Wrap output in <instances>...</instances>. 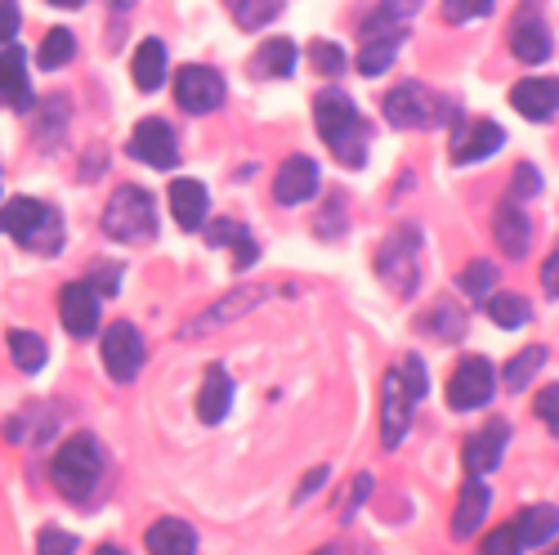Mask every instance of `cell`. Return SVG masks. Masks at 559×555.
Here are the masks:
<instances>
[{"label": "cell", "mask_w": 559, "mask_h": 555, "mask_svg": "<svg viewBox=\"0 0 559 555\" xmlns=\"http://www.w3.org/2000/svg\"><path fill=\"white\" fill-rule=\"evenodd\" d=\"M313 126H318V134H322V144L336 153L341 166H349V170L367 166L371 126H367V117L354 108V99L345 95L341 85H328V90H322V95L313 99Z\"/></svg>", "instance_id": "cell-1"}, {"label": "cell", "mask_w": 559, "mask_h": 555, "mask_svg": "<svg viewBox=\"0 0 559 555\" xmlns=\"http://www.w3.org/2000/svg\"><path fill=\"white\" fill-rule=\"evenodd\" d=\"M55 488L68 501H90L104 484V448L95 435H72L59 452H55Z\"/></svg>", "instance_id": "cell-2"}, {"label": "cell", "mask_w": 559, "mask_h": 555, "mask_svg": "<svg viewBox=\"0 0 559 555\" xmlns=\"http://www.w3.org/2000/svg\"><path fill=\"white\" fill-rule=\"evenodd\" d=\"M0 234L14 238L27 251L55 256L63 247V220L55 206H45L36 198H14L10 206H0Z\"/></svg>", "instance_id": "cell-3"}, {"label": "cell", "mask_w": 559, "mask_h": 555, "mask_svg": "<svg viewBox=\"0 0 559 555\" xmlns=\"http://www.w3.org/2000/svg\"><path fill=\"white\" fill-rule=\"evenodd\" d=\"M104 234L112 243H126V247H144L157 238V202L148 189H139V184H126L117 189L104 206Z\"/></svg>", "instance_id": "cell-4"}, {"label": "cell", "mask_w": 559, "mask_h": 555, "mask_svg": "<svg viewBox=\"0 0 559 555\" xmlns=\"http://www.w3.org/2000/svg\"><path fill=\"white\" fill-rule=\"evenodd\" d=\"M377 278L394 296H416L421 287V228L399 224L377 251Z\"/></svg>", "instance_id": "cell-5"}, {"label": "cell", "mask_w": 559, "mask_h": 555, "mask_svg": "<svg viewBox=\"0 0 559 555\" xmlns=\"http://www.w3.org/2000/svg\"><path fill=\"white\" fill-rule=\"evenodd\" d=\"M385 117L399 130H435V126H452V104L443 95H435L421 81H403L385 95Z\"/></svg>", "instance_id": "cell-6"}, {"label": "cell", "mask_w": 559, "mask_h": 555, "mask_svg": "<svg viewBox=\"0 0 559 555\" xmlns=\"http://www.w3.org/2000/svg\"><path fill=\"white\" fill-rule=\"evenodd\" d=\"M224 95H228L224 76H219L215 68H206V63H183V68L175 72V104H179L183 113H193V117L215 113V108L224 104Z\"/></svg>", "instance_id": "cell-7"}, {"label": "cell", "mask_w": 559, "mask_h": 555, "mask_svg": "<svg viewBox=\"0 0 559 555\" xmlns=\"http://www.w3.org/2000/svg\"><path fill=\"white\" fill-rule=\"evenodd\" d=\"M269 300V287H233L228 296H219L211 309H202L198 318H189L179 328V341H193V336H211L215 328H224V322H238L242 314H251L255 305Z\"/></svg>", "instance_id": "cell-8"}, {"label": "cell", "mask_w": 559, "mask_h": 555, "mask_svg": "<svg viewBox=\"0 0 559 555\" xmlns=\"http://www.w3.org/2000/svg\"><path fill=\"white\" fill-rule=\"evenodd\" d=\"M416 399L407 390V381L399 377V367H390V373L381 377V444L394 452L403 444V435L412 430V412H416Z\"/></svg>", "instance_id": "cell-9"}, {"label": "cell", "mask_w": 559, "mask_h": 555, "mask_svg": "<svg viewBox=\"0 0 559 555\" xmlns=\"http://www.w3.org/2000/svg\"><path fill=\"white\" fill-rule=\"evenodd\" d=\"M492 390H497L492 363H488L484 354H465V358L456 363L452 381H448V403H452L456 412H475V408H484V403L492 399Z\"/></svg>", "instance_id": "cell-10"}, {"label": "cell", "mask_w": 559, "mask_h": 555, "mask_svg": "<svg viewBox=\"0 0 559 555\" xmlns=\"http://www.w3.org/2000/svg\"><path fill=\"white\" fill-rule=\"evenodd\" d=\"M144 358H148V350H144V336H139L134 322H112V328L104 332V367H108V377L117 386L134 381Z\"/></svg>", "instance_id": "cell-11"}, {"label": "cell", "mask_w": 559, "mask_h": 555, "mask_svg": "<svg viewBox=\"0 0 559 555\" xmlns=\"http://www.w3.org/2000/svg\"><path fill=\"white\" fill-rule=\"evenodd\" d=\"M130 157L153 166V170H175L179 166V139L162 117H148V121H139L134 134H130Z\"/></svg>", "instance_id": "cell-12"}, {"label": "cell", "mask_w": 559, "mask_h": 555, "mask_svg": "<svg viewBox=\"0 0 559 555\" xmlns=\"http://www.w3.org/2000/svg\"><path fill=\"white\" fill-rule=\"evenodd\" d=\"M456 126V121H452ZM506 144V130L488 117H475V121H461L456 134H452V162L456 166H475V162H488L492 153H501Z\"/></svg>", "instance_id": "cell-13"}, {"label": "cell", "mask_w": 559, "mask_h": 555, "mask_svg": "<svg viewBox=\"0 0 559 555\" xmlns=\"http://www.w3.org/2000/svg\"><path fill=\"white\" fill-rule=\"evenodd\" d=\"M59 318H63L68 336H76V341L95 336V328H99V292L90 283H68L59 292Z\"/></svg>", "instance_id": "cell-14"}, {"label": "cell", "mask_w": 559, "mask_h": 555, "mask_svg": "<svg viewBox=\"0 0 559 555\" xmlns=\"http://www.w3.org/2000/svg\"><path fill=\"white\" fill-rule=\"evenodd\" d=\"M313 193H318V162H313V157L296 153V157H287L283 166H277V175H273V198L283 202V206H300V202H309Z\"/></svg>", "instance_id": "cell-15"}, {"label": "cell", "mask_w": 559, "mask_h": 555, "mask_svg": "<svg viewBox=\"0 0 559 555\" xmlns=\"http://www.w3.org/2000/svg\"><path fill=\"white\" fill-rule=\"evenodd\" d=\"M0 104L27 113L32 108V85H27V59L14 40H0Z\"/></svg>", "instance_id": "cell-16"}, {"label": "cell", "mask_w": 559, "mask_h": 555, "mask_svg": "<svg viewBox=\"0 0 559 555\" xmlns=\"http://www.w3.org/2000/svg\"><path fill=\"white\" fill-rule=\"evenodd\" d=\"M506 444H510V426L506 422H492L488 430L471 435V439H465V475H475V480L492 475L501 467Z\"/></svg>", "instance_id": "cell-17"}, {"label": "cell", "mask_w": 559, "mask_h": 555, "mask_svg": "<svg viewBox=\"0 0 559 555\" xmlns=\"http://www.w3.org/2000/svg\"><path fill=\"white\" fill-rule=\"evenodd\" d=\"M492 238H497V247H501L510 260H524L528 247H533V220H528L515 202H501L497 215H492Z\"/></svg>", "instance_id": "cell-18"}, {"label": "cell", "mask_w": 559, "mask_h": 555, "mask_svg": "<svg viewBox=\"0 0 559 555\" xmlns=\"http://www.w3.org/2000/svg\"><path fill=\"white\" fill-rule=\"evenodd\" d=\"M206 211H211V193L202 179H175L170 184V215L179 228H202L206 224Z\"/></svg>", "instance_id": "cell-19"}, {"label": "cell", "mask_w": 559, "mask_h": 555, "mask_svg": "<svg viewBox=\"0 0 559 555\" xmlns=\"http://www.w3.org/2000/svg\"><path fill=\"white\" fill-rule=\"evenodd\" d=\"M510 50H515L520 63H546L550 59V32L542 23L537 10H524L510 27Z\"/></svg>", "instance_id": "cell-20"}, {"label": "cell", "mask_w": 559, "mask_h": 555, "mask_svg": "<svg viewBox=\"0 0 559 555\" xmlns=\"http://www.w3.org/2000/svg\"><path fill=\"white\" fill-rule=\"evenodd\" d=\"M510 104H515L520 117H528V121H550L559 108V85L550 76H528L510 90Z\"/></svg>", "instance_id": "cell-21"}, {"label": "cell", "mask_w": 559, "mask_h": 555, "mask_svg": "<svg viewBox=\"0 0 559 555\" xmlns=\"http://www.w3.org/2000/svg\"><path fill=\"white\" fill-rule=\"evenodd\" d=\"M233 408V381L219 363L206 367V377H202V390H198V422L202 426H219L224 416Z\"/></svg>", "instance_id": "cell-22"}, {"label": "cell", "mask_w": 559, "mask_h": 555, "mask_svg": "<svg viewBox=\"0 0 559 555\" xmlns=\"http://www.w3.org/2000/svg\"><path fill=\"white\" fill-rule=\"evenodd\" d=\"M488 506H492V488L484 484V480H465V488H461V497H456V511H452V533L456 538H471L484 520H488Z\"/></svg>", "instance_id": "cell-23"}, {"label": "cell", "mask_w": 559, "mask_h": 555, "mask_svg": "<svg viewBox=\"0 0 559 555\" xmlns=\"http://www.w3.org/2000/svg\"><path fill=\"white\" fill-rule=\"evenodd\" d=\"M144 546H148L153 555H198V529L183 524V520H175V516H166V520L148 524Z\"/></svg>", "instance_id": "cell-24"}, {"label": "cell", "mask_w": 559, "mask_h": 555, "mask_svg": "<svg viewBox=\"0 0 559 555\" xmlns=\"http://www.w3.org/2000/svg\"><path fill=\"white\" fill-rule=\"evenodd\" d=\"M206 243H211V247H228V251H233V264H238V269H251V264L260 260V247H255V238H251V228L238 224V220H215V224H206Z\"/></svg>", "instance_id": "cell-25"}, {"label": "cell", "mask_w": 559, "mask_h": 555, "mask_svg": "<svg viewBox=\"0 0 559 555\" xmlns=\"http://www.w3.org/2000/svg\"><path fill=\"white\" fill-rule=\"evenodd\" d=\"M407 32H362V50H358V72L362 76H381L399 59Z\"/></svg>", "instance_id": "cell-26"}, {"label": "cell", "mask_w": 559, "mask_h": 555, "mask_svg": "<svg viewBox=\"0 0 559 555\" xmlns=\"http://www.w3.org/2000/svg\"><path fill=\"white\" fill-rule=\"evenodd\" d=\"M130 72H134V85L144 90V95H153V90H162V81H166V45H162L157 36L139 40V50H134Z\"/></svg>", "instance_id": "cell-27"}, {"label": "cell", "mask_w": 559, "mask_h": 555, "mask_svg": "<svg viewBox=\"0 0 559 555\" xmlns=\"http://www.w3.org/2000/svg\"><path fill=\"white\" fill-rule=\"evenodd\" d=\"M55 426H59V412L45 408V403H32L23 416H14V422L5 426V439L10 444H36V439H50Z\"/></svg>", "instance_id": "cell-28"}, {"label": "cell", "mask_w": 559, "mask_h": 555, "mask_svg": "<svg viewBox=\"0 0 559 555\" xmlns=\"http://www.w3.org/2000/svg\"><path fill=\"white\" fill-rule=\"evenodd\" d=\"M559 529V516H555V506H528V511L515 520V538H520V551H537L555 538Z\"/></svg>", "instance_id": "cell-29"}, {"label": "cell", "mask_w": 559, "mask_h": 555, "mask_svg": "<svg viewBox=\"0 0 559 555\" xmlns=\"http://www.w3.org/2000/svg\"><path fill=\"white\" fill-rule=\"evenodd\" d=\"M224 10L242 32H260L287 10V0H224Z\"/></svg>", "instance_id": "cell-30"}, {"label": "cell", "mask_w": 559, "mask_h": 555, "mask_svg": "<svg viewBox=\"0 0 559 555\" xmlns=\"http://www.w3.org/2000/svg\"><path fill=\"white\" fill-rule=\"evenodd\" d=\"M260 76H292L296 72V40L287 36H273L269 45H260V55L251 63Z\"/></svg>", "instance_id": "cell-31"}, {"label": "cell", "mask_w": 559, "mask_h": 555, "mask_svg": "<svg viewBox=\"0 0 559 555\" xmlns=\"http://www.w3.org/2000/svg\"><path fill=\"white\" fill-rule=\"evenodd\" d=\"M484 309H488V318L497 322V328H524V322L533 318V309H528V300L520 296V292H497V296H484Z\"/></svg>", "instance_id": "cell-32"}, {"label": "cell", "mask_w": 559, "mask_h": 555, "mask_svg": "<svg viewBox=\"0 0 559 555\" xmlns=\"http://www.w3.org/2000/svg\"><path fill=\"white\" fill-rule=\"evenodd\" d=\"M10 358H14V367H19V373L36 377L40 367H45V358H50V350H45V341H40L36 332H27V328H14V332H10Z\"/></svg>", "instance_id": "cell-33"}, {"label": "cell", "mask_w": 559, "mask_h": 555, "mask_svg": "<svg viewBox=\"0 0 559 555\" xmlns=\"http://www.w3.org/2000/svg\"><path fill=\"white\" fill-rule=\"evenodd\" d=\"M416 10H421V0H381L377 14L362 23V32H407Z\"/></svg>", "instance_id": "cell-34"}, {"label": "cell", "mask_w": 559, "mask_h": 555, "mask_svg": "<svg viewBox=\"0 0 559 555\" xmlns=\"http://www.w3.org/2000/svg\"><path fill=\"white\" fill-rule=\"evenodd\" d=\"M76 59V36L68 32V27H55V32H45V40H40V55H36V63L45 68V72H59V68H68Z\"/></svg>", "instance_id": "cell-35"}, {"label": "cell", "mask_w": 559, "mask_h": 555, "mask_svg": "<svg viewBox=\"0 0 559 555\" xmlns=\"http://www.w3.org/2000/svg\"><path fill=\"white\" fill-rule=\"evenodd\" d=\"M421 332L439 336V341H461L465 336V314L452 305V300H439L426 318H421Z\"/></svg>", "instance_id": "cell-36"}, {"label": "cell", "mask_w": 559, "mask_h": 555, "mask_svg": "<svg viewBox=\"0 0 559 555\" xmlns=\"http://www.w3.org/2000/svg\"><path fill=\"white\" fill-rule=\"evenodd\" d=\"M542 363H546V350H542V345H528L524 354H515V358L506 363V373H501L506 390H515V394H520V390L537 377V367H542Z\"/></svg>", "instance_id": "cell-37"}, {"label": "cell", "mask_w": 559, "mask_h": 555, "mask_svg": "<svg viewBox=\"0 0 559 555\" xmlns=\"http://www.w3.org/2000/svg\"><path fill=\"white\" fill-rule=\"evenodd\" d=\"M492 287H497V264H488V260L465 264V273H461V292L465 296H475L484 305V296H492Z\"/></svg>", "instance_id": "cell-38"}, {"label": "cell", "mask_w": 559, "mask_h": 555, "mask_svg": "<svg viewBox=\"0 0 559 555\" xmlns=\"http://www.w3.org/2000/svg\"><path fill=\"white\" fill-rule=\"evenodd\" d=\"M309 63L322 76H341L345 72V55H341V45H332V40H309Z\"/></svg>", "instance_id": "cell-39"}, {"label": "cell", "mask_w": 559, "mask_h": 555, "mask_svg": "<svg viewBox=\"0 0 559 555\" xmlns=\"http://www.w3.org/2000/svg\"><path fill=\"white\" fill-rule=\"evenodd\" d=\"M367 497H371V475H354V480L345 484V493L336 497V516H341V520H354V511H358Z\"/></svg>", "instance_id": "cell-40"}, {"label": "cell", "mask_w": 559, "mask_h": 555, "mask_svg": "<svg viewBox=\"0 0 559 555\" xmlns=\"http://www.w3.org/2000/svg\"><path fill=\"white\" fill-rule=\"evenodd\" d=\"M492 10V0H443V23L461 27V23H475Z\"/></svg>", "instance_id": "cell-41"}, {"label": "cell", "mask_w": 559, "mask_h": 555, "mask_svg": "<svg viewBox=\"0 0 559 555\" xmlns=\"http://www.w3.org/2000/svg\"><path fill=\"white\" fill-rule=\"evenodd\" d=\"M40 117H45V121H40V134H36V139H40V144H50V130H55V139H59L63 126H68V99H63V95H59V99H45V104H40Z\"/></svg>", "instance_id": "cell-42"}, {"label": "cell", "mask_w": 559, "mask_h": 555, "mask_svg": "<svg viewBox=\"0 0 559 555\" xmlns=\"http://www.w3.org/2000/svg\"><path fill=\"white\" fill-rule=\"evenodd\" d=\"M36 551H40V555H72V551H81V542H76L72 533H63V529H40Z\"/></svg>", "instance_id": "cell-43"}, {"label": "cell", "mask_w": 559, "mask_h": 555, "mask_svg": "<svg viewBox=\"0 0 559 555\" xmlns=\"http://www.w3.org/2000/svg\"><path fill=\"white\" fill-rule=\"evenodd\" d=\"M85 283H90V287H95L99 296H117V283H121V264H99L95 273H90V278H85Z\"/></svg>", "instance_id": "cell-44"}, {"label": "cell", "mask_w": 559, "mask_h": 555, "mask_svg": "<svg viewBox=\"0 0 559 555\" xmlns=\"http://www.w3.org/2000/svg\"><path fill=\"white\" fill-rule=\"evenodd\" d=\"M537 416H542V422L550 426V430H559V386H546L542 394H537Z\"/></svg>", "instance_id": "cell-45"}, {"label": "cell", "mask_w": 559, "mask_h": 555, "mask_svg": "<svg viewBox=\"0 0 559 555\" xmlns=\"http://www.w3.org/2000/svg\"><path fill=\"white\" fill-rule=\"evenodd\" d=\"M484 551H488V555H506V551H520V538H515V524H506V529H497V533H488V538H484Z\"/></svg>", "instance_id": "cell-46"}, {"label": "cell", "mask_w": 559, "mask_h": 555, "mask_svg": "<svg viewBox=\"0 0 559 555\" xmlns=\"http://www.w3.org/2000/svg\"><path fill=\"white\" fill-rule=\"evenodd\" d=\"M510 184H515V189H510L515 198H537V193H542V175H537L533 166H520V170H515V179H510Z\"/></svg>", "instance_id": "cell-47"}, {"label": "cell", "mask_w": 559, "mask_h": 555, "mask_svg": "<svg viewBox=\"0 0 559 555\" xmlns=\"http://www.w3.org/2000/svg\"><path fill=\"white\" fill-rule=\"evenodd\" d=\"M19 23H23L19 0H0V40H14L19 36Z\"/></svg>", "instance_id": "cell-48"}, {"label": "cell", "mask_w": 559, "mask_h": 555, "mask_svg": "<svg viewBox=\"0 0 559 555\" xmlns=\"http://www.w3.org/2000/svg\"><path fill=\"white\" fill-rule=\"evenodd\" d=\"M322 484H328V471L318 467V471H309V480H300V488H296V497H292V501H296V506H300V501H309V497H313Z\"/></svg>", "instance_id": "cell-49"}, {"label": "cell", "mask_w": 559, "mask_h": 555, "mask_svg": "<svg viewBox=\"0 0 559 555\" xmlns=\"http://www.w3.org/2000/svg\"><path fill=\"white\" fill-rule=\"evenodd\" d=\"M542 287H546V296H550V300L559 296V256H550V260L542 264Z\"/></svg>", "instance_id": "cell-50"}, {"label": "cell", "mask_w": 559, "mask_h": 555, "mask_svg": "<svg viewBox=\"0 0 559 555\" xmlns=\"http://www.w3.org/2000/svg\"><path fill=\"white\" fill-rule=\"evenodd\" d=\"M130 5H134V0H112V10H117V14H130Z\"/></svg>", "instance_id": "cell-51"}, {"label": "cell", "mask_w": 559, "mask_h": 555, "mask_svg": "<svg viewBox=\"0 0 559 555\" xmlns=\"http://www.w3.org/2000/svg\"><path fill=\"white\" fill-rule=\"evenodd\" d=\"M50 5H59V10H76L81 0H50Z\"/></svg>", "instance_id": "cell-52"}]
</instances>
